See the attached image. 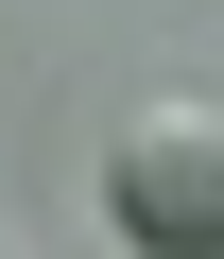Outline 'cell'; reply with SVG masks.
I'll list each match as a JSON object with an SVG mask.
<instances>
[{
  "instance_id": "cell-1",
  "label": "cell",
  "mask_w": 224,
  "mask_h": 259,
  "mask_svg": "<svg viewBox=\"0 0 224 259\" xmlns=\"http://www.w3.org/2000/svg\"><path fill=\"white\" fill-rule=\"evenodd\" d=\"M103 207H121L138 259H224V104L207 87L138 104L121 139H103Z\"/></svg>"
}]
</instances>
